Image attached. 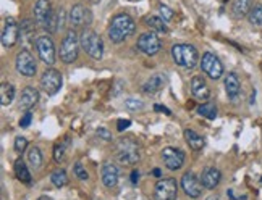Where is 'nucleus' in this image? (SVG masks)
Returning <instances> with one entry per match:
<instances>
[{"mask_svg": "<svg viewBox=\"0 0 262 200\" xmlns=\"http://www.w3.org/2000/svg\"><path fill=\"white\" fill-rule=\"evenodd\" d=\"M220 181H222V173L214 167H207L201 174L202 186H204L206 189H209V191H212V189H215L217 186H219Z\"/></svg>", "mask_w": 262, "mask_h": 200, "instance_id": "nucleus-18", "label": "nucleus"}, {"mask_svg": "<svg viewBox=\"0 0 262 200\" xmlns=\"http://www.w3.org/2000/svg\"><path fill=\"white\" fill-rule=\"evenodd\" d=\"M19 31H21V39L28 41V39H33L34 36V26L31 19H24V21L19 24Z\"/></svg>", "mask_w": 262, "mask_h": 200, "instance_id": "nucleus-33", "label": "nucleus"}, {"mask_svg": "<svg viewBox=\"0 0 262 200\" xmlns=\"http://www.w3.org/2000/svg\"><path fill=\"white\" fill-rule=\"evenodd\" d=\"M172 57L178 66L192 70L197 63H199V53L197 48L191 44H176L172 47Z\"/></svg>", "mask_w": 262, "mask_h": 200, "instance_id": "nucleus-3", "label": "nucleus"}, {"mask_svg": "<svg viewBox=\"0 0 262 200\" xmlns=\"http://www.w3.org/2000/svg\"><path fill=\"white\" fill-rule=\"evenodd\" d=\"M248 21L253 26H262V3L253 5V8H251V12L248 15Z\"/></svg>", "mask_w": 262, "mask_h": 200, "instance_id": "nucleus-30", "label": "nucleus"}, {"mask_svg": "<svg viewBox=\"0 0 262 200\" xmlns=\"http://www.w3.org/2000/svg\"><path fill=\"white\" fill-rule=\"evenodd\" d=\"M159 16L164 19V21H172L174 19V10L169 8L167 5H159Z\"/></svg>", "mask_w": 262, "mask_h": 200, "instance_id": "nucleus-35", "label": "nucleus"}, {"mask_svg": "<svg viewBox=\"0 0 262 200\" xmlns=\"http://www.w3.org/2000/svg\"><path fill=\"white\" fill-rule=\"evenodd\" d=\"M75 174L78 179H81V181H87L89 179V174L86 171V168L83 167L81 163H75Z\"/></svg>", "mask_w": 262, "mask_h": 200, "instance_id": "nucleus-37", "label": "nucleus"}, {"mask_svg": "<svg viewBox=\"0 0 262 200\" xmlns=\"http://www.w3.org/2000/svg\"><path fill=\"white\" fill-rule=\"evenodd\" d=\"M225 91H227V95L228 99H236L241 92V84H240V79L235 73H228L225 76Z\"/></svg>", "mask_w": 262, "mask_h": 200, "instance_id": "nucleus-22", "label": "nucleus"}, {"mask_svg": "<svg viewBox=\"0 0 262 200\" xmlns=\"http://www.w3.org/2000/svg\"><path fill=\"white\" fill-rule=\"evenodd\" d=\"M51 181L55 187H63L68 184V176H67V171L63 168H58L55 169V171L52 173L51 176Z\"/></svg>", "mask_w": 262, "mask_h": 200, "instance_id": "nucleus-31", "label": "nucleus"}, {"mask_svg": "<svg viewBox=\"0 0 262 200\" xmlns=\"http://www.w3.org/2000/svg\"><path fill=\"white\" fill-rule=\"evenodd\" d=\"M15 68L19 75L26 76V77H33L37 71V65L36 60H34L33 53L28 50V48H23L21 52L17 53L15 57Z\"/></svg>", "mask_w": 262, "mask_h": 200, "instance_id": "nucleus-7", "label": "nucleus"}, {"mask_svg": "<svg viewBox=\"0 0 262 200\" xmlns=\"http://www.w3.org/2000/svg\"><path fill=\"white\" fill-rule=\"evenodd\" d=\"M15 99V87L10 82H2V87H0V102H2L3 107L10 105Z\"/></svg>", "mask_w": 262, "mask_h": 200, "instance_id": "nucleus-27", "label": "nucleus"}, {"mask_svg": "<svg viewBox=\"0 0 262 200\" xmlns=\"http://www.w3.org/2000/svg\"><path fill=\"white\" fill-rule=\"evenodd\" d=\"M31 121H33V113L31 111H26V113L21 116V120H19V126H21V128H28V126L31 124Z\"/></svg>", "mask_w": 262, "mask_h": 200, "instance_id": "nucleus-38", "label": "nucleus"}, {"mask_svg": "<svg viewBox=\"0 0 262 200\" xmlns=\"http://www.w3.org/2000/svg\"><path fill=\"white\" fill-rule=\"evenodd\" d=\"M80 46L92 60H101L104 57V41L92 29H85L80 36Z\"/></svg>", "mask_w": 262, "mask_h": 200, "instance_id": "nucleus-4", "label": "nucleus"}, {"mask_svg": "<svg viewBox=\"0 0 262 200\" xmlns=\"http://www.w3.org/2000/svg\"><path fill=\"white\" fill-rule=\"evenodd\" d=\"M37 100H39V91L31 86L24 87L21 95H19V108L29 111L33 107H36Z\"/></svg>", "mask_w": 262, "mask_h": 200, "instance_id": "nucleus-19", "label": "nucleus"}, {"mask_svg": "<svg viewBox=\"0 0 262 200\" xmlns=\"http://www.w3.org/2000/svg\"><path fill=\"white\" fill-rule=\"evenodd\" d=\"M178 184L175 178H162L154 187V200H175Z\"/></svg>", "mask_w": 262, "mask_h": 200, "instance_id": "nucleus-10", "label": "nucleus"}, {"mask_svg": "<svg viewBox=\"0 0 262 200\" xmlns=\"http://www.w3.org/2000/svg\"><path fill=\"white\" fill-rule=\"evenodd\" d=\"M19 24L15 21V18H7L5 19L3 29H2V46L5 48L13 47L19 39Z\"/></svg>", "mask_w": 262, "mask_h": 200, "instance_id": "nucleus-15", "label": "nucleus"}, {"mask_svg": "<svg viewBox=\"0 0 262 200\" xmlns=\"http://www.w3.org/2000/svg\"><path fill=\"white\" fill-rule=\"evenodd\" d=\"M36 50L39 58L46 63L47 66H52L55 63V46H53V41L51 36H41L36 39Z\"/></svg>", "mask_w": 262, "mask_h": 200, "instance_id": "nucleus-11", "label": "nucleus"}, {"mask_svg": "<svg viewBox=\"0 0 262 200\" xmlns=\"http://www.w3.org/2000/svg\"><path fill=\"white\" fill-rule=\"evenodd\" d=\"M37 200H52V197H49V196H41Z\"/></svg>", "mask_w": 262, "mask_h": 200, "instance_id": "nucleus-44", "label": "nucleus"}, {"mask_svg": "<svg viewBox=\"0 0 262 200\" xmlns=\"http://www.w3.org/2000/svg\"><path fill=\"white\" fill-rule=\"evenodd\" d=\"M26 149H28V139L18 136V138L15 139V150H17L18 154H23Z\"/></svg>", "mask_w": 262, "mask_h": 200, "instance_id": "nucleus-36", "label": "nucleus"}, {"mask_svg": "<svg viewBox=\"0 0 262 200\" xmlns=\"http://www.w3.org/2000/svg\"><path fill=\"white\" fill-rule=\"evenodd\" d=\"M97 136H99V138H102L104 140H110L112 139V134L108 133L105 128H99L97 129Z\"/></svg>", "mask_w": 262, "mask_h": 200, "instance_id": "nucleus-40", "label": "nucleus"}, {"mask_svg": "<svg viewBox=\"0 0 262 200\" xmlns=\"http://www.w3.org/2000/svg\"><path fill=\"white\" fill-rule=\"evenodd\" d=\"M152 174H154V176H156V178H159V176H160V174H162V171H160V169H159V168H156V169H154V171H152Z\"/></svg>", "mask_w": 262, "mask_h": 200, "instance_id": "nucleus-43", "label": "nucleus"}, {"mask_svg": "<svg viewBox=\"0 0 262 200\" xmlns=\"http://www.w3.org/2000/svg\"><path fill=\"white\" fill-rule=\"evenodd\" d=\"M156 110L157 111H164V113H167V115H172V111L167 108V107H162V105H156Z\"/></svg>", "mask_w": 262, "mask_h": 200, "instance_id": "nucleus-42", "label": "nucleus"}, {"mask_svg": "<svg viewBox=\"0 0 262 200\" xmlns=\"http://www.w3.org/2000/svg\"><path fill=\"white\" fill-rule=\"evenodd\" d=\"M253 8V0H233V15L236 18L248 16Z\"/></svg>", "mask_w": 262, "mask_h": 200, "instance_id": "nucleus-26", "label": "nucleus"}, {"mask_svg": "<svg viewBox=\"0 0 262 200\" xmlns=\"http://www.w3.org/2000/svg\"><path fill=\"white\" fill-rule=\"evenodd\" d=\"M144 23L147 28H151V31H154L157 34H165L169 29L165 26V21L160 16H154V15H149V16L144 18Z\"/></svg>", "mask_w": 262, "mask_h": 200, "instance_id": "nucleus-25", "label": "nucleus"}, {"mask_svg": "<svg viewBox=\"0 0 262 200\" xmlns=\"http://www.w3.org/2000/svg\"><path fill=\"white\" fill-rule=\"evenodd\" d=\"M136 48L140 52H142L144 55L147 57H154L157 53L160 52L162 48V42L157 32L154 31H149V32H142L140 37H138V42H136Z\"/></svg>", "mask_w": 262, "mask_h": 200, "instance_id": "nucleus-6", "label": "nucleus"}, {"mask_svg": "<svg viewBox=\"0 0 262 200\" xmlns=\"http://www.w3.org/2000/svg\"><path fill=\"white\" fill-rule=\"evenodd\" d=\"M197 113L207 120H215L219 111H217V105L214 102H206V104H201L197 107Z\"/></svg>", "mask_w": 262, "mask_h": 200, "instance_id": "nucleus-28", "label": "nucleus"}, {"mask_svg": "<svg viewBox=\"0 0 262 200\" xmlns=\"http://www.w3.org/2000/svg\"><path fill=\"white\" fill-rule=\"evenodd\" d=\"M131 184H136L138 183V179H140V171H138V169H133L131 171Z\"/></svg>", "mask_w": 262, "mask_h": 200, "instance_id": "nucleus-41", "label": "nucleus"}, {"mask_svg": "<svg viewBox=\"0 0 262 200\" xmlns=\"http://www.w3.org/2000/svg\"><path fill=\"white\" fill-rule=\"evenodd\" d=\"M201 70L204 71L210 79H215V81L224 76V65H222V62L219 60V57L212 52H206L204 55H202Z\"/></svg>", "mask_w": 262, "mask_h": 200, "instance_id": "nucleus-9", "label": "nucleus"}, {"mask_svg": "<svg viewBox=\"0 0 262 200\" xmlns=\"http://www.w3.org/2000/svg\"><path fill=\"white\" fill-rule=\"evenodd\" d=\"M63 84V76L60 71L49 68L42 73L41 76V89L46 92L47 95H55Z\"/></svg>", "mask_w": 262, "mask_h": 200, "instance_id": "nucleus-8", "label": "nucleus"}, {"mask_svg": "<svg viewBox=\"0 0 262 200\" xmlns=\"http://www.w3.org/2000/svg\"><path fill=\"white\" fill-rule=\"evenodd\" d=\"M180 184H181L183 192H185L188 197H191V199L201 197L202 187L204 186H202V183H201V178H197L192 171H186L183 174L180 179Z\"/></svg>", "mask_w": 262, "mask_h": 200, "instance_id": "nucleus-12", "label": "nucleus"}, {"mask_svg": "<svg viewBox=\"0 0 262 200\" xmlns=\"http://www.w3.org/2000/svg\"><path fill=\"white\" fill-rule=\"evenodd\" d=\"M162 160H164L165 168H169L170 171H176L183 167L185 163V152L176 147H165L162 150Z\"/></svg>", "mask_w": 262, "mask_h": 200, "instance_id": "nucleus-14", "label": "nucleus"}, {"mask_svg": "<svg viewBox=\"0 0 262 200\" xmlns=\"http://www.w3.org/2000/svg\"><path fill=\"white\" fill-rule=\"evenodd\" d=\"M26 158H28V163L31 165L33 168H41V165H42V152H41V149L39 147H31L28 150V155H26Z\"/></svg>", "mask_w": 262, "mask_h": 200, "instance_id": "nucleus-29", "label": "nucleus"}, {"mask_svg": "<svg viewBox=\"0 0 262 200\" xmlns=\"http://www.w3.org/2000/svg\"><path fill=\"white\" fill-rule=\"evenodd\" d=\"M165 86V76L164 75H154L151 76L149 79H147L144 84H142V92H146V94H159L162 91V87Z\"/></svg>", "mask_w": 262, "mask_h": 200, "instance_id": "nucleus-21", "label": "nucleus"}, {"mask_svg": "<svg viewBox=\"0 0 262 200\" xmlns=\"http://www.w3.org/2000/svg\"><path fill=\"white\" fill-rule=\"evenodd\" d=\"M67 147H68V142H67V140H63V142L55 144V147H53V160H55L57 163L65 162Z\"/></svg>", "mask_w": 262, "mask_h": 200, "instance_id": "nucleus-32", "label": "nucleus"}, {"mask_svg": "<svg viewBox=\"0 0 262 200\" xmlns=\"http://www.w3.org/2000/svg\"><path fill=\"white\" fill-rule=\"evenodd\" d=\"M125 107L130 111H138V110L144 108V104H142L140 99H126L125 100Z\"/></svg>", "mask_w": 262, "mask_h": 200, "instance_id": "nucleus-34", "label": "nucleus"}, {"mask_svg": "<svg viewBox=\"0 0 262 200\" xmlns=\"http://www.w3.org/2000/svg\"><path fill=\"white\" fill-rule=\"evenodd\" d=\"M80 36L76 29H70L60 44V60L63 63H73L80 55Z\"/></svg>", "mask_w": 262, "mask_h": 200, "instance_id": "nucleus-5", "label": "nucleus"}, {"mask_svg": "<svg viewBox=\"0 0 262 200\" xmlns=\"http://www.w3.org/2000/svg\"><path fill=\"white\" fill-rule=\"evenodd\" d=\"M115 154H117V160L122 165H125V167H133V165H136L141 158L140 144L133 138L118 139V142L115 145Z\"/></svg>", "mask_w": 262, "mask_h": 200, "instance_id": "nucleus-2", "label": "nucleus"}, {"mask_svg": "<svg viewBox=\"0 0 262 200\" xmlns=\"http://www.w3.org/2000/svg\"><path fill=\"white\" fill-rule=\"evenodd\" d=\"M118 176H120V171H118V168L113 163L105 162L102 165L101 179H102V184L107 189H112V187L117 186V184H118Z\"/></svg>", "mask_w": 262, "mask_h": 200, "instance_id": "nucleus-17", "label": "nucleus"}, {"mask_svg": "<svg viewBox=\"0 0 262 200\" xmlns=\"http://www.w3.org/2000/svg\"><path fill=\"white\" fill-rule=\"evenodd\" d=\"M53 13V8L51 5V0H37L34 5V21L39 28L46 29Z\"/></svg>", "mask_w": 262, "mask_h": 200, "instance_id": "nucleus-16", "label": "nucleus"}, {"mask_svg": "<svg viewBox=\"0 0 262 200\" xmlns=\"http://www.w3.org/2000/svg\"><path fill=\"white\" fill-rule=\"evenodd\" d=\"M185 139H186V144L190 145V149H192V150H201L206 144L204 138L190 128L185 129Z\"/></svg>", "mask_w": 262, "mask_h": 200, "instance_id": "nucleus-24", "label": "nucleus"}, {"mask_svg": "<svg viewBox=\"0 0 262 200\" xmlns=\"http://www.w3.org/2000/svg\"><path fill=\"white\" fill-rule=\"evenodd\" d=\"M68 19H70L71 29H81V28H87L89 24H91L92 15L87 8L83 7L81 3H78V5H73L71 7Z\"/></svg>", "mask_w": 262, "mask_h": 200, "instance_id": "nucleus-13", "label": "nucleus"}, {"mask_svg": "<svg viewBox=\"0 0 262 200\" xmlns=\"http://www.w3.org/2000/svg\"><path fill=\"white\" fill-rule=\"evenodd\" d=\"M15 176H17L18 181H21L23 184H31V181H33L31 173H29L26 163H24L21 158H18L17 162H15Z\"/></svg>", "mask_w": 262, "mask_h": 200, "instance_id": "nucleus-23", "label": "nucleus"}, {"mask_svg": "<svg viewBox=\"0 0 262 200\" xmlns=\"http://www.w3.org/2000/svg\"><path fill=\"white\" fill-rule=\"evenodd\" d=\"M130 2H138V0H130Z\"/></svg>", "mask_w": 262, "mask_h": 200, "instance_id": "nucleus-45", "label": "nucleus"}, {"mask_svg": "<svg viewBox=\"0 0 262 200\" xmlns=\"http://www.w3.org/2000/svg\"><path fill=\"white\" fill-rule=\"evenodd\" d=\"M191 92H192V95L199 100H207L210 97V89H209V86H207V82L202 76H192Z\"/></svg>", "mask_w": 262, "mask_h": 200, "instance_id": "nucleus-20", "label": "nucleus"}, {"mask_svg": "<svg viewBox=\"0 0 262 200\" xmlns=\"http://www.w3.org/2000/svg\"><path fill=\"white\" fill-rule=\"evenodd\" d=\"M136 31V23L128 13H118L112 18L110 24H108L107 34L108 39L113 44L125 42L128 37H131Z\"/></svg>", "mask_w": 262, "mask_h": 200, "instance_id": "nucleus-1", "label": "nucleus"}, {"mask_svg": "<svg viewBox=\"0 0 262 200\" xmlns=\"http://www.w3.org/2000/svg\"><path fill=\"white\" fill-rule=\"evenodd\" d=\"M131 126V121L130 120H118V123H117V129L120 131V133H123L125 129H128Z\"/></svg>", "mask_w": 262, "mask_h": 200, "instance_id": "nucleus-39", "label": "nucleus"}]
</instances>
